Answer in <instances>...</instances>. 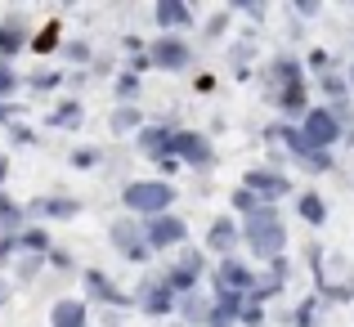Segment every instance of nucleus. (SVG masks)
Instances as JSON below:
<instances>
[{
	"mask_svg": "<svg viewBox=\"0 0 354 327\" xmlns=\"http://www.w3.org/2000/svg\"><path fill=\"white\" fill-rule=\"evenodd\" d=\"M310 130H314V139H328V135H332V121H323V117H314V126H310Z\"/></svg>",
	"mask_w": 354,
	"mask_h": 327,
	"instance_id": "nucleus-3",
	"label": "nucleus"
},
{
	"mask_svg": "<svg viewBox=\"0 0 354 327\" xmlns=\"http://www.w3.org/2000/svg\"><path fill=\"white\" fill-rule=\"evenodd\" d=\"M265 220H269V216H260V224H251V238H256L260 251H269V247H274V238H278L274 224H265Z\"/></svg>",
	"mask_w": 354,
	"mask_h": 327,
	"instance_id": "nucleus-2",
	"label": "nucleus"
},
{
	"mask_svg": "<svg viewBox=\"0 0 354 327\" xmlns=\"http://www.w3.org/2000/svg\"><path fill=\"white\" fill-rule=\"evenodd\" d=\"M166 198H171V193L157 189V184H148V189H135V193H130V202H135V207H162Z\"/></svg>",
	"mask_w": 354,
	"mask_h": 327,
	"instance_id": "nucleus-1",
	"label": "nucleus"
}]
</instances>
